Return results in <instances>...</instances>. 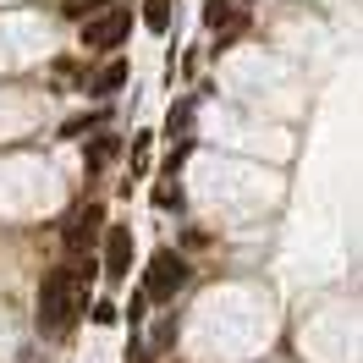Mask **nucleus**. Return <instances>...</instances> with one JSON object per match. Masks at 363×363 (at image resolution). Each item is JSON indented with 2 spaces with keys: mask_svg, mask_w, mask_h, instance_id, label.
<instances>
[{
  "mask_svg": "<svg viewBox=\"0 0 363 363\" xmlns=\"http://www.w3.org/2000/svg\"><path fill=\"white\" fill-rule=\"evenodd\" d=\"M89 281H94V264H61L39 281V330L45 336H67V325L83 314L89 303Z\"/></svg>",
  "mask_w": 363,
  "mask_h": 363,
  "instance_id": "f257e3e1",
  "label": "nucleus"
},
{
  "mask_svg": "<svg viewBox=\"0 0 363 363\" xmlns=\"http://www.w3.org/2000/svg\"><path fill=\"white\" fill-rule=\"evenodd\" d=\"M187 286V259L182 253H171V248H160L155 259H149V275H143V292H149V303H171V297Z\"/></svg>",
  "mask_w": 363,
  "mask_h": 363,
  "instance_id": "f03ea898",
  "label": "nucleus"
},
{
  "mask_svg": "<svg viewBox=\"0 0 363 363\" xmlns=\"http://www.w3.org/2000/svg\"><path fill=\"white\" fill-rule=\"evenodd\" d=\"M127 28H133L127 6H116V11H94L89 23H83V50H116L121 39H127Z\"/></svg>",
  "mask_w": 363,
  "mask_h": 363,
  "instance_id": "7ed1b4c3",
  "label": "nucleus"
},
{
  "mask_svg": "<svg viewBox=\"0 0 363 363\" xmlns=\"http://www.w3.org/2000/svg\"><path fill=\"white\" fill-rule=\"evenodd\" d=\"M99 231H105V209H99V204H83L67 220V248L72 253H89L94 242H99Z\"/></svg>",
  "mask_w": 363,
  "mask_h": 363,
  "instance_id": "20e7f679",
  "label": "nucleus"
},
{
  "mask_svg": "<svg viewBox=\"0 0 363 363\" xmlns=\"http://www.w3.org/2000/svg\"><path fill=\"white\" fill-rule=\"evenodd\" d=\"M204 28L226 45L231 33H242V28H248V11H242L237 0H204Z\"/></svg>",
  "mask_w": 363,
  "mask_h": 363,
  "instance_id": "39448f33",
  "label": "nucleus"
},
{
  "mask_svg": "<svg viewBox=\"0 0 363 363\" xmlns=\"http://www.w3.org/2000/svg\"><path fill=\"white\" fill-rule=\"evenodd\" d=\"M127 270H133V231L105 226V275H111V281H127Z\"/></svg>",
  "mask_w": 363,
  "mask_h": 363,
  "instance_id": "423d86ee",
  "label": "nucleus"
},
{
  "mask_svg": "<svg viewBox=\"0 0 363 363\" xmlns=\"http://www.w3.org/2000/svg\"><path fill=\"white\" fill-rule=\"evenodd\" d=\"M143 23L155 33H171V0H143Z\"/></svg>",
  "mask_w": 363,
  "mask_h": 363,
  "instance_id": "0eeeda50",
  "label": "nucleus"
},
{
  "mask_svg": "<svg viewBox=\"0 0 363 363\" xmlns=\"http://www.w3.org/2000/svg\"><path fill=\"white\" fill-rule=\"evenodd\" d=\"M121 83H127V61H111V67L94 77V94H116Z\"/></svg>",
  "mask_w": 363,
  "mask_h": 363,
  "instance_id": "6e6552de",
  "label": "nucleus"
},
{
  "mask_svg": "<svg viewBox=\"0 0 363 363\" xmlns=\"http://www.w3.org/2000/svg\"><path fill=\"white\" fill-rule=\"evenodd\" d=\"M116 149H121V138H94V143H89V165H94V171H99V165H111Z\"/></svg>",
  "mask_w": 363,
  "mask_h": 363,
  "instance_id": "1a4fd4ad",
  "label": "nucleus"
},
{
  "mask_svg": "<svg viewBox=\"0 0 363 363\" xmlns=\"http://www.w3.org/2000/svg\"><path fill=\"white\" fill-rule=\"evenodd\" d=\"M187 121H193V99H182L177 111H171V121H165V138H187Z\"/></svg>",
  "mask_w": 363,
  "mask_h": 363,
  "instance_id": "9d476101",
  "label": "nucleus"
},
{
  "mask_svg": "<svg viewBox=\"0 0 363 363\" xmlns=\"http://www.w3.org/2000/svg\"><path fill=\"white\" fill-rule=\"evenodd\" d=\"M94 127H105V116H72L67 127H61V138H83V133H94Z\"/></svg>",
  "mask_w": 363,
  "mask_h": 363,
  "instance_id": "9b49d317",
  "label": "nucleus"
},
{
  "mask_svg": "<svg viewBox=\"0 0 363 363\" xmlns=\"http://www.w3.org/2000/svg\"><path fill=\"white\" fill-rule=\"evenodd\" d=\"M105 6H116V0H72L67 11L72 17H94V11H105Z\"/></svg>",
  "mask_w": 363,
  "mask_h": 363,
  "instance_id": "f8f14e48",
  "label": "nucleus"
},
{
  "mask_svg": "<svg viewBox=\"0 0 363 363\" xmlns=\"http://www.w3.org/2000/svg\"><path fill=\"white\" fill-rule=\"evenodd\" d=\"M155 204H160V209H177L182 193H177V187H155Z\"/></svg>",
  "mask_w": 363,
  "mask_h": 363,
  "instance_id": "ddd939ff",
  "label": "nucleus"
},
{
  "mask_svg": "<svg viewBox=\"0 0 363 363\" xmlns=\"http://www.w3.org/2000/svg\"><path fill=\"white\" fill-rule=\"evenodd\" d=\"M143 308H149V292H138L133 303H127V325H138V319H143Z\"/></svg>",
  "mask_w": 363,
  "mask_h": 363,
  "instance_id": "4468645a",
  "label": "nucleus"
},
{
  "mask_svg": "<svg viewBox=\"0 0 363 363\" xmlns=\"http://www.w3.org/2000/svg\"><path fill=\"white\" fill-rule=\"evenodd\" d=\"M94 325H116V303H94Z\"/></svg>",
  "mask_w": 363,
  "mask_h": 363,
  "instance_id": "2eb2a0df",
  "label": "nucleus"
}]
</instances>
